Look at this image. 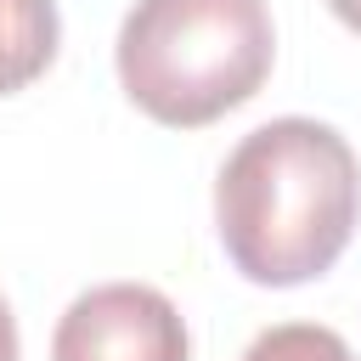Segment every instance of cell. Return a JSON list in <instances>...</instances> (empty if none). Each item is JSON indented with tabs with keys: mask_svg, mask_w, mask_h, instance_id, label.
Returning a JSON list of instances; mask_svg holds the SVG:
<instances>
[{
	"mask_svg": "<svg viewBox=\"0 0 361 361\" xmlns=\"http://www.w3.org/2000/svg\"><path fill=\"white\" fill-rule=\"evenodd\" d=\"M51 361H186V322L147 282H102L62 310Z\"/></svg>",
	"mask_w": 361,
	"mask_h": 361,
	"instance_id": "3957f363",
	"label": "cell"
},
{
	"mask_svg": "<svg viewBox=\"0 0 361 361\" xmlns=\"http://www.w3.org/2000/svg\"><path fill=\"white\" fill-rule=\"evenodd\" d=\"M361 220V164L333 124L271 118L248 130L214 180V226L259 288L322 276Z\"/></svg>",
	"mask_w": 361,
	"mask_h": 361,
	"instance_id": "6da1fadb",
	"label": "cell"
},
{
	"mask_svg": "<svg viewBox=\"0 0 361 361\" xmlns=\"http://www.w3.org/2000/svg\"><path fill=\"white\" fill-rule=\"evenodd\" d=\"M56 0H0V96L34 85L56 56Z\"/></svg>",
	"mask_w": 361,
	"mask_h": 361,
	"instance_id": "277c9868",
	"label": "cell"
},
{
	"mask_svg": "<svg viewBox=\"0 0 361 361\" xmlns=\"http://www.w3.org/2000/svg\"><path fill=\"white\" fill-rule=\"evenodd\" d=\"M0 361H17V322L6 310V299H0Z\"/></svg>",
	"mask_w": 361,
	"mask_h": 361,
	"instance_id": "8992f818",
	"label": "cell"
},
{
	"mask_svg": "<svg viewBox=\"0 0 361 361\" xmlns=\"http://www.w3.org/2000/svg\"><path fill=\"white\" fill-rule=\"evenodd\" d=\"M243 361H355L350 344L333 333V327H316V322H282V327H265Z\"/></svg>",
	"mask_w": 361,
	"mask_h": 361,
	"instance_id": "5b68a950",
	"label": "cell"
},
{
	"mask_svg": "<svg viewBox=\"0 0 361 361\" xmlns=\"http://www.w3.org/2000/svg\"><path fill=\"white\" fill-rule=\"evenodd\" d=\"M276 56L265 0H135L118 28L124 96L169 124L197 130L243 107Z\"/></svg>",
	"mask_w": 361,
	"mask_h": 361,
	"instance_id": "7a4b0ae2",
	"label": "cell"
},
{
	"mask_svg": "<svg viewBox=\"0 0 361 361\" xmlns=\"http://www.w3.org/2000/svg\"><path fill=\"white\" fill-rule=\"evenodd\" d=\"M327 11H333L350 34H361V0H327Z\"/></svg>",
	"mask_w": 361,
	"mask_h": 361,
	"instance_id": "52a82bcc",
	"label": "cell"
}]
</instances>
